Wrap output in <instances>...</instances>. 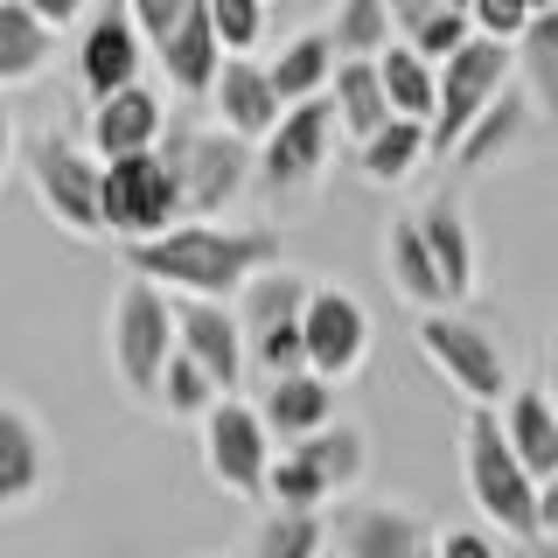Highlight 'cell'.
<instances>
[{"mask_svg": "<svg viewBox=\"0 0 558 558\" xmlns=\"http://www.w3.org/2000/svg\"><path fill=\"white\" fill-rule=\"evenodd\" d=\"M126 266L168 293H189V301H231L258 266H279V238L258 231V223L182 217L161 238L126 244Z\"/></svg>", "mask_w": 558, "mask_h": 558, "instance_id": "obj_1", "label": "cell"}, {"mask_svg": "<svg viewBox=\"0 0 558 558\" xmlns=\"http://www.w3.org/2000/svg\"><path fill=\"white\" fill-rule=\"evenodd\" d=\"M154 154L168 161L174 189H182V217H223L244 189H252V140L223 126H161Z\"/></svg>", "mask_w": 558, "mask_h": 558, "instance_id": "obj_2", "label": "cell"}, {"mask_svg": "<svg viewBox=\"0 0 558 558\" xmlns=\"http://www.w3.org/2000/svg\"><path fill=\"white\" fill-rule=\"evenodd\" d=\"M461 475H468V496H475V510L496 523L502 537H517V545H537V482L523 475V461L510 453L502 440L496 412L475 405L461 426Z\"/></svg>", "mask_w": 558, "mask_h": 558, "instance_id": "obj_3", "label": "cell"}, {"mask_svg": "<svg viewBox=\"0 0 558 558\" xmlns=\"http://www.w3.org/2000/svg\"><path fill=\"white\" fill-rule=\"evenodd\" d=\"M105 342H112V371H119V384H126V398L154 405V384H161V363L174 349V293L133 272L126 287L112 293Z\"/></svg>", "mask_w": 558, "mask_h": 558, "instance_id": "obj_4", "label": "cell"}, {"mask_svg": "<svg viewBox=\"0 0 558 558\" xmlns=\"http://www.w3.org/2000/svg\"><path fill=\"white\" fill-rule=\"evenodd\" d=\"M510 84V43L468 35L447 63H433V119H426V154H453V140L475 126V112Z\"/></svg>", "mask_w": 558, "mask_h": 558, "instance_id": "obj_5", "label": "cell"}, {"mask_svg": "<svg viewBox=\"0 0 558 558\" xmlns=\"http://www.w3.org/2000/svg\"><path fill=\"white\" fill-rule=\"evenodd\" d=\"M98 223L112 238H161L168 223H182V189L161 154H119V161H98Z\"/></svg>", "mask_w": 558, "mask_h": 558, "instance_id": "obj_6", "label": "cell"}, {"mask_svg": "<svg viewBox=\"0 0 558 558\" xmlns=\"http://www.w3.org/2000/svg\"><path fill=\"white\" fill-rule=\"evenodd\" d=\"M328 154H336V112H328V98H301L252 147V182H266L272 196H307L322 182Z\"/></svg>", "mask_w": 558, "mask_h": 558, "instance_id": "obj_7", "label": "cell"}, {"mask_svg": "<svg viewBox=\"0 0 558 558\" xmlns=\"http://www.w3.org/2000/svg\"><path fill=\"white\" fill-rule=\"evenodd\" d=\"M28 182H35V203H43V217L57 223L70 238H105L98 223V161L77 147V140H63L57 126L28 140Z\"/></svg>", "mask_w": 558, "mask_h": 558, "instance_id": "obj_8", "label": "cell"}, {"mask_svg": "<svg viewBox=\"0 0 558 558\" xmlns=\"http://www.w3.org/2000/svg\"><path fill=\"white\" fill-rule=\"evenodd\" d=\"M418 349H426V363L468 398V405H488V412L502 405V391H510V356H502V342L488 336V328L433 307L426 322H418Z\"/></svg>", "mask_w": 558, "mask_h": 558, "instance_id": "obj_9", "label": "cell"}, {"mask_svg": "<svg viewBox=\"0 0 558 558\" xmlns=\"http://www.w3.org/2000/svg\"><path fill=\"white\" fill-rule=\"evenodd\" d=\"M371 342H377V328H371V307L356 301L349 287H307V301H301V363L314 377H328V384H349L371 363Z\"/></svg>", "mask_w": 558, "mask_h": 558, "instance_id": "obj_10", "label": "cell"}, {"mask_svg": "<svg viewBox=\"0 0 558 558\" xmlns=\"http://www.w3.org/2000/svg\"><path fill=\"white\" fill-rule=\"evenodd\" d=\"M272 433H266V418H258L252 405H238L231 391L217 398V405L203 412V468H209V482L223 488V496H238V502H266V468H272Z\"/></svg>", "mask_w": 558, "mask_h": 558, "instance_id": "obj_11", "label": "cell"}, {"mask_svg": "<svg viewBox=\"0 0 558 558\" xmlns=\"http://www.w3.org/2000/svg\"><path fill=\"white\" fill-rule=\"evenodd\" d=\"M433 523L405 502H342L328 517V551L336 558H433Z\"/></svg>", "mask_w": 558, "mask_h": 558, "instance_id": "obj_12", "label": "cell"}, {"mask_svg": "<svg viewBox=\"0 0 558 558\" xmlns=\"http://www.w3.org/2000/svg\"><path fill=\"white\" fill-rule=\"evenodd\" d=\"M174 349L217 391H238L244 384V336H238L231 301H189V293H174Z\"/></svg>", "mask_w": 558, "mask_h": 558, "instance_id": "obj_13", "label": "cell"}, {"mask_svg": "<svg viewBox=\"0 0 558 558\" xmlns=\"http://www.w3.org/2000/svg\"><path fill=\"white\" fill-rule=\"evenodd\" d=\"M140 70H147V43H140V28L126 22V8L92 14L84 35H77V77H84V92H92V98L126 92V84H140Z\"/></svg>", "mask_w": 558, "mask_h": 558, "instance_id": "obj_14", "label": "cell"}, {"mask_svg": "<svg viewBox=\"0 0 558 558\" xmlns=\"http://www.w3.org/2000/svg\"><path fill=\"white\" fill-rule=\"evenodd\" d=\"M203 98L217 105V126L238 133V140H252V147L272 133V119L287 112V105H279V92H272V77H266V63H252V57H223Z\"/></svg>", "mask_w": 558, "mask_h": 558, "instance_id": "obj_15", "label": "cell"}, {"mask_svg": "<svg viewBox=\"0 0 558 558\" xmlns=\"http://www.w3.org/2000/svg\"><path fill=\"white\" fill-rule=\"evenodd\" d=\"M57 475L49 433L35 426L28 405H0V510H28Z\"/></svg>", "mask_w": 558, "mask_h": 558, "instance_id": "obj_16", "label": "cell"}, {"mask_svg": "<svg viewBox=\"0 0 558 558\" xmlns=\"http://www.w3.org/2000/svg\"><path fill=\"white\" fill-rule=\"evenodd\" d=\"M161 126H168V105H161V92H147V84H126V92L92 98V147H98V161L147 154L154 140H161Z\"/></svg>", "mask_w": 558, "mask_h": 558, "instance_id": "obj_17", "label": "cell"}, {"mask_svg": "<svg viewBox=\"0 0 558 558\" xmlns=\"http://www.w3.org/2000/svg\"><path fill=\"white\" fill-rule=\"evenodd\" d=\"M287 453L307 468L314 482H322V496H328V502L349 496V488L371 475V433H363V426H349V418H328V426L301 433V440H293Z\"/></svg>", "mask_w": 558, "mask_h": 558, "instance_id": "obj_18", "label": "cell"}, {"mask_svg": "<svg viewBox=\"0 0 558 558\" xmlns=\"http://www.w3.org/2000/svg\"><path fill=\"white\" fill-rule=\"evenodd\" d=\"M496 426H502V440H510V453L523 461V475H531V482L558 475V412H551V398L537 391V384L502 391Z\"/></svg>", "mask_w": 558, "mask_h": 558, "instance_id": "obj_19", "label": "cell"}, {"mask_svg": "<svg viewBox=\"0 0 558 558\" xmlns=\"http://www.w3.org/2000/svg\"><path fill=\"white\" fill-rule=\"evenodd\" d=\"M412 223H418V244L433 252V266H440V279H447V307L475 301V231H468L461 203L433 196V203L412 209Z\"/></svg>", "mask_w": 558, "mask_h": 558, "instance_id": "obj_20", "label": "cell"}, {"mask_svg": "<svg viewBox=\"0 0 558 558\" xmlns=\"http://www.w3.org/2000/svg\"><path fill=\"white\" fill-rule=\"evenodd\" d=\"M252 412L266 418L272 447H293L301 433H314V426H328V418H336V384H328V377H314V371L266 377V398H258Z\"/></svg>", "mask_w": 558, "mask_h": 558, "instance_id": "obj_21", "label": "cell"}, {"mask_svg": "<svg viewBox=\"0 0 558 558\" xmlns=\"http://www.w3.org/2000/svg\"><path fill=\"white\" fill-rule=\"evenodd\" d=\"M147 57L168 70V84H174L182 98H203V92H209V77H217L223 49H217V35H209L203 0H196V8H189V14H182V22H174L168 35H161V43L147 49Z\"/></svg>", "mask_w": 558, "mask_h": 558, "instance_id": "obj_22", "label": "cell"}, {"mask_svg": "<svg viewBox=\"0 0 558 558\" xmlns=\"http://www.w3.org/2000/svg\"><path fill=\"white\" fill-rule=\"evenodd\" d=\"M328 112H336V133L356 147V140H371L384 119H391V105H384V84H377V63L371 57H336L328 70Z\"/></svg>", "mask_w": 558, "mask_h": 558, "instance_id": "obj_23", "label": "cell"}, {"mask_svg": "<svg viewBox=\"0 0 558 558\" xmlns=\"http://www.w3.org/2000/svg\"><path fill=\"white\" fill-rule=\"evenodd\" d=\"M301 301H307V279L293 266H258L244 287L231 293V314H238V336H266V328H287L301 322Z\"/></svg>", "mask_w": 558, "mask_h": 558, "instance_id": "obj_24", "label": "cell"}, {"mask_svg": "<svg viewBox=\"0 0 558 558\" xmlns=\"http://www.w3.org/2000/svg\"><path fill=\"white\" fill-rule=\"evenodd\" d=\"M510 70L523 77V98L558 119V0L523 22V35L510 43Z\"/></svg>", "mask_w": 558, "mask_h": 558, "instance_id": "obj_25", "label": "cell"}, {"mask_svg": "<svg viewBox=\"0 0 558 558\" xmlns=\"http://www.w3.org/2000/svg\"><path fill=\"white\" fill-rule=\"evenodd\" d=\"M384 272H391V287L405 293L412 307H447V279L433 266V252L418 244V223L412 217H391V231H384Z\"/></svg>", "mask_w": 558, "mask_h": 558, "instance_id": "obj_26", "label": "cell"}, {"mask_svg": "<svg viewBox=\"0 0 558 558\" xmlns=\"http://www.w3.org/2000/svg\"><path fill=\"white\" fill-rule=\"evenodd\" d=\"M57 57V28H43L22 0H0V92L8 84H35Z\"/></svg>", "mask_w": 558, "mask_h": 558, "instance_id": "obj_27", "label": "cell"}, {"mask_svg": "<svg viewBox=\"0 0 558 558\" xmlns=\"http://www.w3.org/2000/svg\"><path fill=\"white\" fill-rule=\"evenodd\" d=\"M523 119H531V98H523V84H502V92L475 112V126L453 140V161H461V168H488L502 147H517Z\"/></svg>", "mask_w": 558, "mask_h": 558, "instance_id": "obj_28", "label": "cell"}, {"mask_svg": "<svg viewBox=\"0 0 558 558\" xmlns=\"http://www.w3.org/2000/svg\"><path fill=\"white\" fill-rule=\"evenodd\" d=\"M328 70H336V43H328V28H301L266 63V77H272L279 105H301V98H322L328 92Z\"/></svg>", "mask_w": 558, "mask_h": 558, "instance_id": "obj_29", "label": "cell"}, {"mask_svg": "<svg viewBox=\"0 0 558 558\" xmlns=\"http://www.w3.org/2000/svg\"><path fill=\"white\" fill-rule=\"evenodd\" d=\"M371 63H377V84H384L391 119H418V126H426L433 119V63L418 57L412 43H384Z\"/></svg>", "mask_w": 558, "mask_h": 558, "instance_id": "obj_30", "label": "cell"}, {"mask_svg": "<svg viewBox=\"0 0 558 558\" xmlns=\"http://www.w3.org/2000/svg\"><path fill=\"white\" fill-rule=\"evenodd\" d=\"M418 161H433V154H426V126H418V119H384L371 140H356V168L371 174V182H384V189H398Z\"/></svg>", "mask_w": 558, "mask_h": 558, "instance_id": "obj_31", "label": "cell"}, {"mask_svg": "<svg viewBox=\"0 0 558 558\" xmlns=\"http://www.w3.org/2000/svg\"><path fill=\"white\" fill-rule=\"evenodd\" d=\"M322 551H328L322 510H272L252 537V558H322Z\"/></svg>", "mask_w": 558, "mask_h": 558, "instance_id": "obj_32", "label": "cell"}, {"mask_svg": "<svg viewBox=\"0 0 558 558\" xmlns=\"http://www.w3.org/2000/svg\"><path fill=\"white\" fill-rule=\"evenodd\" d=\"M328 43H336V57H377L384 43H398L391 8H384V0H336V14H328Z\"/></svg>", "mask_w": 558, "mask_h": 558, "instance_id": "obj_33", "label": "cell"}, {"mask_svg": "<svg viewBox=\"0 0 558 558\" xmlns=\"http://www.w3.org/2000/svg\"><path fill=\"white\" fill-rule=\"evenodd\" d=\"M217 384H209L196 363L182 356V349H168V363H161V384H154V405L161 412H174V418H203L209 405H217Z\"/></svg>", "mask_w": 558, "mask_h": 558, "instance_id": "obj_34", "label": "cell"}, {"mask_svg": "<svg viewBox=\"0 0 558 558\" xmlns=\"http://www.w3.org/2000/svg\"><path fill=\"white\" fill-rule=\"evenodd\" d=\"M203 14L223 57H252L266 43V0H203Z\"/></svg>", "mask_w": 558, "mask_h": 558, "instance_id": "obj_35", "label": "cell"}, {"mask_svg": "<svg viewBox=\"0 0 558 558\" xmlns=\"http://www.w3.org/2000/svg\"><path fill=\"white\" fill-rule=\"evenodd\" d=\"M468 35H475V22H468V8H461V0H447V8H433L426 22H418L412 35H398V43H412L426 63H447L453 49L468 43Z\"/></svg>", "mask_w": 558, "mask_h": 558, "instance_id": "obj_36", "label": "cell"}, {"mask_svg": "<svg viewBox=\"0 0 558 558\" xmlns=\"http://www.w3.org/2000/svg\"><path fill=\"white\" fill-rule=\"evenodd\" d=\"M266 502H272V510H322L328 496H322V482H314L307 468L293 461L287 447H279V453H272V468H266Z\"/></svg>", "mask_w": 558, "mask_h": 558, "instance_id": "obj_37", "label": "cell"}, {"mask_svg": "<svg viewBox=\"0 0 558 558\" xmlns=\"http://www.w3.org/2000/svg\"><path fill=\"white\" fill-rule=\"evenodd\" d=\"M468 22H475V35H488V43H517L523 22H531V8L523 0H461Z\"/></svg>", "mask_w": 558, "mask_h": 558, "instance_id": "obj_38", "label": "cell"}, {"mask_svg": "<svg viewBox=\"0 0 558 558\" xmlns=\"http://www.w3.org/2000/svg\"><path fill=\"white\" fill-rule=\"evenodd\" d=\"M189 8H196V0H126V22L140 28V43L154 49V43H161V35H168L174 22H182Z\"/></svg>", "mask_w": 558, "mask_h": 558, "instance_id": "obj_39", "label": "cell"}, {"mask_svg": "<svg viewBox=\"0 0 558 558\" xmlns=\"http://www.w3.org/2000/svg\"><path fill=\"white\" fill-rule=\"evenodd\" d=\"M433 558H502V551L488 531H447V537H433Z\"/></svg>", "mask_w": 558, "mask_h": 558, "instance_id": "obj_40", "label": "cell"}, {"mask_svg": "<svg viewBox=\"0 0 558 558\" xmlns=\"http://www.w3.org/2000/svg\"><path fill=\"white\" fill-rule=\"evenodd\" d=\"M22 8H28L43 28H77L84 14H92V0H22Z\"/></svg>", "mask_w": 558, "mask_h": 558, "instance_id": "obj_41", "label": "cell"}, {"mask_svg": "<svg viewBox=\"0 0 558 558\" xmlns=\"http://www.w3.org/2000/svg\"><path fill=\"white\" fill-rule=\"evenodd\" d=\"M537 545H558V475L537 482Z\"/></svg>", "mask_w": 558, "mask_h": 558, "instance_id": "obj_42", "label": "cell"}, {"mask_svg": "<svg viewBox=\"0 0 558 558\" xmlns=\"http://www.w3.org/2000/svg\"><path fill=\"white\" fill-rule=\"evenodd\" d=\"M384 8H391V28H398V35H412L433 8H447V0H384Z\"/></svg>", "mask_w": 558, "mask_h": 558, "instance_id": "obj_43", "label": "cell"}, {"mask_svg": "<svg viewBox=\"0 0 558 558\" xmlns=\"http://www.w3.org/2000/svg\"><path fill=\"white\" fill-rule=\"evenodd\" d=\"M14 161V112H8V98H0V174H8Z\"/></svg>", "mask_w": 558, "mask_h": 558, "instance_id": "obj_44", "label": "cell"}, {"mask_svg": "<svg viewBox=\"0 0 558 558\" xmlns=\"http://www.w3.org/2000/svg\"><path fill=\"white\" fill-rule=\"evenodd\" d=\"M545 398H551V412H558V336H551V391Z\"/></svg>", "mask_w": 558, "mask_h": 558, "instance_id": "obj_45", "label": "cell"}, {"mask_svg": "<svg viewBox=\"0 0 558 558\" xmlns=\"http://www.w3.org/2000/svg\"><path fill=\"white\" fill-rule=\"evenodd\" d=\"M523 8H531V14H537V8H551V0H523Z\"/></svg>", "mask_w": 558, "mask_h": 558, "instance_id": "obj_46", "label": "cell"}]
</instances>
